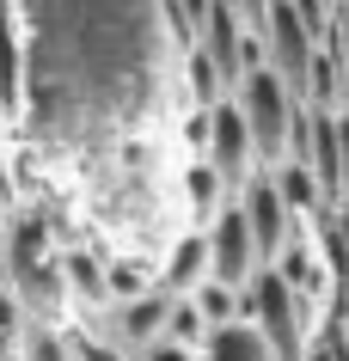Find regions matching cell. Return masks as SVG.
<instances>
[{
    "instance_id": "cell-1",
    "label": "cell",
    "mask_w": 349,
    "mask_h": 361,
    "mask_svg": "<svg viewBox=\"0 0 349 361\" xmlns=\"http://www.w3.org/2000/svg\"><path fill=\"white\" fill-rule=\"evenodd\" d=\"M233 98H239V111H245V123H252L257 159H264V166L288 159L294 129H300V116H307V98L294 92L276 68H252V74L233 86Z\"/></svg>"
},
{
    "instance_id": "cell-2",
    "label": "cell",
    "mask_w": 349,
    "mask_h": 361,
    "mask_svg": "<svg viewBox=\"0 0 349 361\" xmlns=\"http://www.w3.org/2000/svg\"><path fill=\"white\" fill-rule=\"evenodd\" d=\"M257 269H264V251H257V233L245 221V209H239V196H233L209 221V276L227 288H252Z\"/></svg>"
},
{
    "instance_id": "cell-3",
    "label": "cell",
    "mask_w": 349,
    "mask_h": 361,
    "mask_svg": "<svg viewBox=\"0 0 349 361\" xmlns=\"http://www.w3.org/2000/svg\"><path fill=\"white\" fill-rule=\"evenodd\" d=\"M202 159H209L221 178H227V190L239 196L245 190V178L257 171V141H252V123H245V111H239V98H221L209 111V147H202Z\"/></svg>"
},
{
    "instance_id": "cell-4",
    "label": "cell",
    "mask_w": 349,
    "mask_h": 361,
    "mask_svg": "<svg viewBox=\"0 0 349 361\" xmlns=\"http://www.w3.org/2000/svg\"><path fill=\"white\" fill-rule=\"evenodd\" d=\"M172 288H147V294H135V300H104V324H98V331H104V337L111 343H123V349H129V355H141V349H147V343H159L166 337V319H172Z\"/></svg>"
},
{
    "instance_id": "cell-5",
    "label": "cell",
    "mask_w": 349,
    "mask_h": 361,
    "mask_svg": "<svg viewBox=\"0 0 349 361\" xmlns=\"http://www.w3.org/2000/svg\"><path fill=\"white\" fill-rule=\"evenodd\" d=\"M239 209H245V221H252V233H257V251H264V264H276V257L288 251L294 221H300V214L282 202V190H276L270 171H252V178H245V190H239Z\"/></svg>"
},
{
    "instance_id": "cell-6",
    "label": "cell",
    "mask_w": 349,
    "mask_h": 361,
    "mask_svg": "<svg viewBox=\"0 0 349 361\" xmlns=\"http://www.w3.org/2000/svg\"><path fill=\"white\" fill-rule=\"evenodd\" d=\"M202 361H282V355L252 319H239V324H221V331L202 337Z\"/></svg>"
},
{
    "instance_id": "cell-7",
    "label": "cell",
    "mask_w": 349,
    "mask_h": 361,
    "mask_svg": "<svg viewBox=\"0 0 349 361\" xmlns=\"http://www.w3.org/2000/svg\"><path fill=\"white\" fill-rule=\"evenodd\" d=\"M270 178H276V190H282V202H288L294 214H319V209H331L325 184H319V171H312L307 159H276Z\"/></svg>"
},
{
    "instance_id": "cell-8",
    "label": "cell",
    "mask_w": 349,
    "mask_h": 361,
    "mask_svg": "<svg viewBox=\"0 0 349 361\" xmlns=\"http://www.w3.org/2000/svg\"><path fill=\"white\" fill-rule=\"evenodd\" d=\"M196 282H209V233H184L172 245L166 276H159V288H172V294H190Z\"/></svg>"
},
{
    "instance_id": "cell-9",
    "label": "cell",
    "mask_w": 349,
    "mask_h": 361,
    "mask_svg": "<svg viewBox=\"0 0 349 361\" xmlns=\"http://www.w3.org/2000/svg\"><path fill=\"white\" fill-rule=\"evenodd\" d=\"M61 257V282H68V300H111L104 294V257H92V251H56Z\"/></svg>"
},
{
    "instance_id": "cell-10",
    "label": "cell",
    "mask_w": 349,
    "mask_h": 361,
    "mask_svg": "<svg viewBox=\"0 0 349 361\" xmlns=\"http://www.w3.org/2000/svg\"><path fill=\"white\" fill-rule=\"evenodd\" d=\"M190 300H196V312L209 319V331H221V324H239L245 319V288H227V282H196L190 288Z\"/></svg>"
},
{
    "instance_id": "cell-11",
    "label": "cell",
    "mask_w": 349,
    "mask_h": 361,
    "mask_svg": "<svg viewBox=\"0 0 349 361\" xmlns=\"http://www.w3.org/2000/svg\"><path fill=\"white\" fill-rule=\"evenodd\" d=\"M184 80H190V98H196V111H209V104H221V98L233 92L227 74L214 68L209 49H184Z\"/></svg>"
},
{
    "instance_id": "cell-12",
    "label": "cell",
    "mask_w": 349,
    "mask_h": 361,
    "mask_svg": "<svg viewBox=\"0 0 349 361\" xmlns=\"http://www.w3.org/2000/svg\"><path fill=\"white\" fill-rule=\"evenodd\" d=\"M154 282L159 276L141 264V257H104V294H111V300H135V294H147Z\"/></svg>"
},
{
    "instance_id": "cell-13",
    "label": "cell",
    "mask_w": 349,
    "mask_h": 361,
    "mask_svg": "<svg viewBox=\"0 0 349 361\" xmlns=\"http://www.w3.org/2000/svg\"><path fill=\"white\" fill-rule=\"evenodd\" d=\"M25 331H31L25 306L0 288V361H25Z\"/></svg>"
},
{
    "instance_id": "cell-14",
    "label": "cell",
    "mask_w": 349,
    "mask_h": 361,
    "mask_svg": "<svg viewBox=\"0 0 349 361\" xmlns=\"http://www.w3.org/2000/svg\"><path fill=\"white\" fill-rule=\"evenodd\" d=\"M166 337H172V343H190V349H202V337H209V319L196 312V300H190V294H178V300H172Z\"/></svg>"
},
{
    "instance_id": "cell-15",
    "label": "cell",
    "mask_w": 349,
    "mask_h": 361,
    "mask_svg": "<svg viewBox=\"0 0 349 361\" xmlns=\"http://www.w3.org/2000/svg\"><path fill=\"white\" fill-rule=\"evenodd\" d=\"M68 343H74V361H135L123 343L104 337V331H98V337H92V331H68Z\"/></svg>"
},
{
    "instance_id": "cell-16",
    "label": "cell",
    "mask_w": 349,
    "mask_h": 361,
    "mask_svg": "<svg viewBox=\"0 0 349 361\" xmlns=\"http://www.w3.org/2000/svg\"><path fill=\"white\" fill-rule=\"evenodd\" d=\"M135 361H202V349H190V343H172V337H159V343H147Z\"/></svg>"
},
{
    "instance_id": "cell-17",
    "label": "cell",
    "mask_w": 349,
    "mask_h": 361,
    "mask_svg": "<svg viewBox=\"0 0 349 361\" xmlns=\"http://www.w3.org/2000/svg\"><path fill=\"white\" fill-rule=\"evenodd\" d=\"M331 233L349 245V196H343V202H331Z\"/></svg>"
}]
</instances>
